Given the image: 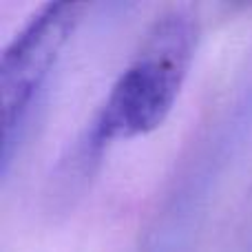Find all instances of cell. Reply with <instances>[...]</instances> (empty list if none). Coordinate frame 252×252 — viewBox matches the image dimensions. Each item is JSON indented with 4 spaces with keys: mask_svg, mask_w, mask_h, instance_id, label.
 <instances>
[{
    "mask_svg": "<svg viewBox=\"0 0 252 252\" xmlns=\"http://www.w3.org/2000/svg\"><path fill=\"white\" fill-rule=\"evenodd\" d=\"M197 42L199 22L190 9L173 7L161 13L95 113L87 146L102 151L159 128L182 93Z\"/></svg>",
    "mask_w": 252,
    "mask_h": 252,
    "instance_id": "cell-1",
    "label": "cell"
},
{
    "mask_svg": "<svg viewBox=\"0 0 252 252\" xmlns=\"http://www.w3.org/2000/svg\"><path fill=\"white\" fill-rule=\"evenodd\" d=\"M84 2H49L29 18L13 35L0 60V100H2V170L11 161L20 128L53 71L62 49L82 20Z\"/></svg>",
    "mask_w": 252,
    "mask_h": 252,
    "instance_id": "cell-2",
    "label": "cell"
}]
</instances>
